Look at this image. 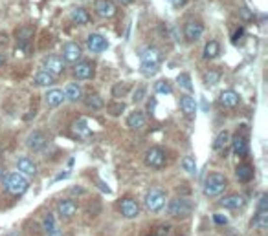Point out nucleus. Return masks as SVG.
Instances as JSON below:
<instances>
[{"label":"nucleus","mask_w":268,"mask_h":236,"mask_svg":"<svg viewBox=\"0 0 268 236\" xmlns=\"http://www.w3.org/2000/svg\"><path fill=\"white\" fill-rule=\"evenodd\" d=\"M74 132L77 135H81V137H88L90 135V128L86 125L85 117H81V119H77V121L74 123Z\"/></svg>","instance_id":"28"},{"label":"nucleus","mask_w":268,"mask_h":236,"mask_svg":"<svg viewBox=\"0 0 268 236\" xmlns=\"http://www.w3.org/2000/svg\"><path fill=\"white\" fill-rule=\"evenodd\" d=\"M118 2H119V4H125V6H127V4H131L132 0H118Z\"/></svg>","instance_id":"48"},{"label":"nucleus","mask_w":268,"mask_h":236,"mask_svg":"<svg viewBox=\"0 0 268 236\" xmlns=\"http://www.w3.org/2000/svg\"><path fill=\"white\" fill-rule=\"evenodd\" d=\"M173 2V6L175 7H182L184 4H186V0H171Z\"/></svg>","instance_id":"45"},{"label":"nucleus","mask_w":268,"mask_h":236,"mask_svg":"<svg viewBox=\"0 0 268 236\" xmlns=\"http://www.w3.org/2000/svg\"><path fill=\"white\" fill-rule=\"evenodd\" d=\"M57 211H59V214L63 218H72L74 214H76V211H77V207H76V203L70 202V200H63V202H59V205H57Z\"/></svg>","instance_id":"21"},{"label":"nucleus","mask_w":268,"mask_h":236,"mask_svg":"<svg viewBox=\"0 0 268 236\" xmlns=\"http://www.w3.org/2000/svg\"><path fill=\"white\" fill-rule=\"evenodd\" d=\"M6 187L11 194L20 196V194H24V192L28 191L30 181H28L24 176H20L19 172H11V174H7L6 176Z\"/></svg>","instance_id":"3"},{"label":"nucleus","mask_w":268,"mask_h":236,"mask_svg":"<svg viewBox=\"0 0 268 236\" xmlns=\"http://www.w3.org/2000/svg\"><path fill=\"white\" fill-rule=\"evenodd\" d=\"M140 57H142V71L145 75H154L160 68V51L151 46L142 51Z\"/></svg>","instance_id":"1"},{"label":"nucleus","mask_w":268,"mask_h":236,"mask_svg":"<svg viewBox=\"0 0 268 236\" xmlns=\"http://www.w3.org/2000/svg\"><path fill=\"white\" fill-rule=\"evenodd\" d=\"M4 63H6V57L0 53V66H4Z\"/></svg>","instance_id":"47"},{"label":"nucleus","mask_w":268,"mask_h":236,"mask_svg":"<svg viewBox=\"0 0 268 236\" xmlns=\"http://www.w3.org/2000/svg\"><path fill=\"white\" fill-rule=\"evenodd\" d=\"M213 222H215L217 225H226L228 224V216H226V214H219V212H215V214H213Z\"/></svg>","instance_id":"39"},{"label":"nucleus","mask_w":268,"mask_h":236,"mask_svg":"<svg viewBox=\"0 0 268 236\" xmlns=\"http://www.w3.org/2000/svg\"><path fill=\"white\" fill-rule=\"evenodd\" d=\"M221 104L224 108H235L239 104V96H237L233 90H224L221 94Z\"/></svg>","instance_id":"17"},{"label":"nucleus","mask_w":268,"mask_h":236,"mask_svg":"<svg viewBox=\"0 0 268 236\" xmlns=\"http://www.w3.org/2000/svg\"><path fill=\"white\" fill-rule=\"evenodd\" d=\"M242 33H244V28H239V30L235 32V35H233V38H231V40H233V42H237V38H241V37H242Z\"/></svg>","instance_id":"43"},{"label":"nucleus","mask_w":268,"mask_h":236,"mask_svg":"<svg viewBox=\"0 0 268 236\" xmlns=\"http://www.w3.org/2000/svg\"><path fill=\"white\" fill-rule=\"evenodd\" d=\"M107 46H109L107 38H105L103 35H99V33H92L90 37L86 38V48H88L92 53H101V51L107 50Z\"/></svg>","instance_id":"8"},{"label":"nucleus","mask_w":268,"mask_h":236,"mask_svg":"<svg viewBox=\"0 0 268 236\" xmlns=\"http://www.w3.org/2000/svg\"><path fill=\"white\" fill-rule=\"evenodd\" d=\"M180 110H182V112L188 115V117L195 115V112H196L195 99H193L191 96H182V97H180Z\"/></svg>","instance_id":"20"},{"label":"nucleus","mask_w":268,"mask_h":236,"mask_svg":"<svg viewBox=\"0 0 268 236\" xmlns=\"http://www.w3.org/2000/svg\"><path fill=\"white\" fill-rule=\"evenodd\" d=\"M219 79H221V73L217 70H211L206 73V84H217L219 83Z\"/></svg>","instance_id":"35"},{"label":"nucleus","mask_w":268,"mask_h":236,"mask_svg":"<svg viewBox=\"0 0 268 236\" xmlns=\"http://www.w3.org/2000/svg\"><path fill=\"white\" fill-rule=\"evenodd\" d=\"M219 53H221V46H219V42H217V40H209V42H206V46H204V51H202L204 59L211 61V59H215Z\"/></svg>","instance_id":"25"},{"label":"nucleus","mask_w":268,"mask_h":236,"mask_svg":"<svg viewBox=\"0 0 268 236\" xmlns=\"http://www.w3.org/2000/svg\"><path fill=\"white\" fill-rule=\"evenodd\" d=\"M48 236H65L63 235V231H57V229H52L48 233Z\"/></svg>","instance_id":"44"},{"label":"nucleus","mask_w":268,"mask_h":236,"mask_svg":"<svg viewBox=\"0 0 268 236\" xmlns=\"http://www.w3.org/2000/svg\"><path fill=\"white\" fill-rule=\"evenodd\" d=\"M86 106L92 110H101L105 104H103V99H101L98 94H92V96L86 97Z\"/></svg>","instance_id":"31"},{"label":"nucleus","mask_w":268,"mask_h":236,"mask_svg":"<svg viewBox=\"0 0 268 236\" xmlns=\"http://www.w3.org/2000/svg\"><path fill=\"white\" fill-rule=\"evenodd\" d=\"M244 203H246V200L242 198V196H239V194H233V196H226V198L221 202V205H223L224 209H241Z\"/></svg>","instance_id":"22"},{"label":"nucleus","mask_w":268,"mask_h":236,"mask_svg":"<svg viewBox=\"0 0 268 236\" xmlns=\"http://www.w3.org/2000/svg\"><path fill=\"white\" fill-rule=\"evenodd\" d=\"M55 83V75H52L50 71L40 70L35 73V84L37 86H52Z\"/></svg>","instance_id":"24"},{"label":"nucleus","mask_w":268,"mask_h":236,"mask_svg":"<svg viewBox=\"0 0 268 236\" xmlns=\"http://www.w3.org/2000/svg\"><path fill=\"white\" fill-rule=\"evenodd\" d=\"M235 176L239 181H242V183H246V181H250V179L254 178V169L250 165H239L235 170Z\"/></svg>","instance_id":"27"},{"label":"nucleus","mask_w":268,"mask_h":236,"mask_svg":"<svg viewBox=\"0 0 268 236\" xmlns=\"http://www.w3.org/2000/svg\"><path fill=\"white\" fill-rule=\"evenodd\" d=\"M202 33H204V24L198 22V20H191V22H188L186 28H184V35H186V38H188L190 42H196L198 38L202 37Z\"/></svg>","instance_id":"7"},{"label":"nucleus","mask_w":268,"mask_h":236,"mask_svg":"<svg viewBox=\"0 0 268 236\" xmlns=\"http://www.w3.org/2000/svg\"><path fill=\"white\" fill-rule=\"evenodd\" d=\"M63 59H65V63H77L79 59H81V48H79V44H76V42H68V44H65V48H63Z\"/></svg>","instance_id":"14"},{"label":"nucleus","mask_w":268,"mask_h":236,"mask_svg":"<svg viewBox=\"0 0 268 236\" xmlns=\"http://www.w3.org/2000/svg\"><path fill=\"white\" fill-rule=\"evenodd\" d=\"M42 64H44V70L50 71L52 75H59V73L65 71V59L57 57V55H48V57H44Z\"/></svg>","instance_id":"6"},{"label":"nucleus","mask_w":268,"mask_h":236,"mask_svg":"<svg viewBox=\"0 0 268 236\" xmlns=\"http://www.w3.org/2000/svg\"><path fill=\"white\" fill-rule=\"evenodd\" d=\"M42 227H44L46 233H50L52 229H55V220H53L52 214H48V216H44V220H42Z\"/></svg>","instance_id":"37"},{"label":"nucleus","mask_w":268,"mask_h":236,"mask_svg":"<svg viewBox=\"0 0 268 236\" xmlns=\"http://www.w3.org/2000/svg\"><path fill=\"white\" fill-rule=\"evenodd\" d=\"M154 90H156L158 94H165V96L171 94V86L169 83H165V81H158V83L154 84Z\"/></svg>","instance_id":"34"},{"label":"nucleus","mask_w":268,"mask_h":236,"mask_svg":"<svg viewBox=\"0 0 268 236\" xmlns=\"http://www.w3.org/2000/svg\"><path fill=\"white\" fill-rule=\"evenodd\" d=\"M96 13L101 19H112L116 15V4L112 0H98L96 2Z\"/></svg>","instance_id":"10"},{"label":"nucleus","mask_w":268,"mask_h":236,"mask_svg":"<svg viewBox=\"0 0 268 236\" xmlns=\"http://www.w3.org/2000/svg\"><path fill=\"white\" fill-rule=\"evenodd\" d=\"M2 176H4V170H2V167H0V178H2Z\"/></svg>","instance_id":"49"},{"label":"nucleus","mask_w":268,"mask_h":236,"mask_svg":"<svg viewBox=\"0 0 268 236\" xmlns=\"http://www.w3.org/2000/svg\"><path fill=\"white\" fill-rule=\"evenodd\" d=\"M127 125H129V128H132V130L142 128L145 125V114L144 112H132V114L129 115V119H127Z\"/></svg>","instance_id":"26"},{"label":"nucleus","mask_w":268,"mask_h":236,"mask_svg":"<svg viewBox=\"0 0 268 236\" xmlns=\"http://www.w3.org/2000/svg\"><path fill=\"white\" fill-rule=\"evenodd\" d=\"M63 101H65V92H63V90L53 88L46 94V102H48V106H52V108L63 104Z\"/></svg>","instance_id":"16"},{"label":"nucleus","mask_w":268,"mask_h":236,"mask_svg":"<svg viewBox=\"0 0 268 236\" xmlns=\"http://www.w3.org/2000/svg\"><path fill=\"white\" fill-rule=\"evenodd\" d=\"M83 97V88L79 86L77 83H70V84H66V88H65V99H68V101H79Z\"/></svg>","instance_id":"18"},{"label":"nucleus","mask_w":268,"mask_h":236,"mask_svg":"<svg viewBox=\"0 0 268 236\" xmlns=\"http://www.w3.org/2000/svg\"><path fill=\"white\" fill-rule=\"evenodd\" d=\"M226 189V178L219 172H211L204 181V194L209 198H215L219 194H223Z\"/></svg>","instance_id":"2"},{"label":"nucleus","mask_w":268,"mask_h":236,"mask_svg":"<svg viewBox=\"0 0 268 236\" xmlns=\"http://www.w3.org/2000/svg\"><path fill=\"white\" fill-rule=\"evenodd\" d=\"M127 90H129V86L127 84H116L114 86V90H112V94H114V97H121L127 94Z\"/></svg>","instance_id":"38"},{"label":"nucleus","mask_w":268,"mask_h":236,"mask_svg":"<svg viewBox=\"0 0 268 236\" xmlns=\"http://www.w3.org/2000/svg\"><path fill=\"white\" fill-rule=\"evenodd\" d=\"M145 97V88L142 86V88H138L136 92H134V96H132V99H134V102H140L142 99Z\"/></svg>","instance_id":"40"},{"label":"nucleus","mask_w":268,"mask_h":236,"mask_svg":"<svg viewBox=\"0 0 268 236\" xmlns=\"http://www.w3.org/2000/svg\"><path fill=\"white\" fill-rule=\"evenodd\" d=\"M19 37V40L22 42V44H28V40L32 38V28H24V30H20V33L17 35Z\"/></svg>","instance_id":"36"},{"label":"nucleus","mask_w":268,"mask_h":236,"mask_svg":"<svg viewBox=\"0 0 268 236\" xmlns=\"http://www.w3.org/2000/svg\"><path fill=\"white\" fill-rule=\"evenodd\" d=\"M70 19L77 26H83V24H88L90 15H88V11L83 9V7H76V9H72V13H70Z\"/></svg>","instance_id":"23"},{"label":"nucleus","mask_w":268,"mask_h":236,"mask_svg":"<svg viewBox=\"0 0 268 236\" xmlns=\"http://www.w3.org/2000/svg\"><path fill=\"white\" fill-rule=\"evenodd\" d=\"M17 169H19L20 172L28 174V176H35L37 174V165L30 158H19L17 160Z\"/></svg>","instance_id":"19"},{"label":"nucleus","mask_w":268,"mask_h":236,"mask_svg":"<svg viewBox=\"0 0 268 236\" xmlns=\"http://www.w3.org/2000/svg\"><path fill=\"white\" fill-rule=\"evenodd\" d=\"M167 211H169L171 216H177V218H182V216H188L191 212V203L188 200H182V198H177L173 200L167 207Z\"/></svg>","instance_id":"5"},{"label":"nucleus","mask_w":268,"mask_h":236,"mask_svg":"<svg viewBox=\"0 0 268 236\" xmlns=\"http://www.w3.org/2000/svg\"><path fill=\"white\" fill-rule=\"evenodd\" d=\"M267 207H268V198L267 194H263L261 198H259V211H267Z\"/></svg>","instance_id":"41"},{"label":"nucleus","mask_w":268,"mask_h":236,"mask_svg":"<svg viewBox=\"0 0 268 236\" xmlns=\"http://www.w3.org/2000/svg\"><path fill=\"white\" fill-rule=\"evenodd\" d=\"M74 194H83V189H79V187H76V189H72Z\"/></svg>","instance_id":"46"},{"label":"nucleus","mask_w":268,"mask_h":236,"mask_svg":"<svg viewBox=\"0 0 268 236\" xmlns=\"http://www.w3.org/2000/svg\"><path fill=\"white\" fill-rule=\"evenodd\" d=\"M74 77L79 79V81H86V79H92L94 77V66L90 63H77L76 64V68H74Z\"/></svg>","instance_id":"13"},{"label":"nucleus","mask_w":268,"mask_h":236,"mask_svg":"<svg viewBox=\"0 0 268 236\" xmlns=\"http://www.w3.org/2000/svg\"><path fill=\"white\" fill-rule=\"evenodd\" d=\"M241 15L244 17V20H252V15H250V11L246 7H241Z\"/></svg>","instance_id":"42"},{"label":"nucleus","mask_w":268,"mask_h":236,"mask_svg":"<svg viewBox=\"0 0 268 236\" xmlns=\"http://www.w3.org/2000/svg\"><path fill=\"white\" fill-rule=\"evenodd\" d=\"M233 152H235L239 158H246L250 152L248 139L242 137V135H235V137H233Z\"/></svg>","instance_id":"15"},{"label":"nucleus","mask_w":268,"mask_h":236,"mask_svg":"<svg viewBox=\"0 0 268 236\" xmlns=\"http://www.w3.org/2000/svg\"><path fill=\"white\" fill-rule=\"evenodd\" d=\"M119 211L125 218H136L140 214V205H138L136 200L125 198L119 202Z\"/></svg>","instance_id":"11"},{"label":"nucleus","mask_w":268,"mask_h":236,"mask_svg":"<svg viewBox=\"0 0 268 236\" xmlns=\"http://www.w3.org/2000/svg\"><path fill=\"white\" fill-rule=\"evenodd\" d=\"M7 236H19V235H15V233H11V235H7Z\"/></svg>","instance_id":"50"},{"label":"nucleus","mask_w":268,"mask_h":236,"mask_svg":"<svg viewBox=\"0 0 268 236\" xmlns=\"http://www.w3.org/2000/svg\"><path fill=\"white\" fill-rule=\"evenodd\" d=\"M177 83L180 84V88H184V90H188V92H191V79H190V75L188 73H180L178 75V79H177Z\"/></svg>","instance_id":"32"},{"label":"nucleus","mask_w":268,"mask_h":236,"mask_svg":"<svg viewBox=\"0 0 268 236\" xmlns=\"http://www.w3.org/2000/svg\"><path fill=\"white\" fill-rule=\"evenodd\" d=\"M164 205H165V192L164 191L153 189V191L147 192V196H145V207H147L151 212L162 211Z\"/></svg>","instance_id":"4"},{"label":"nucleus","mask_w":268,"mask_h":236,"mask_svg":"<svg viewBox=\"0 0 268 236\" xmlns=\"http://www.w3.org/2000/svg\"><path fill=\"white\" fill-rule=\"evenodd\" d=\"M252 224H254V227H257V229H265V227H268V211L257 212Z\"/></svg>","instance_id":"29"},{"label":"nucleus","mask_w":268,"mask_h":236,"mask_svg":"<svg viewBox=\"0 0 268 236\" xmlns=\"http://www.w3.org/2000/svg\"><path fill=\"white\" fill-rule=\"evenodd\" d=\"M230 143V132H221V134L217 135L215 141H213V150H221V148H224L226 145Z\"/></svg>","instance_id":"30"},{"label":"nucleus","mask_w":268,"mask_h":236,"mask_svg":"<svg viewBox=\"0 0 268 236\" xmlns=\"http://www.w3.org/2000/svg\"><path fill=\"white\" fill-rule=\"evenodd\" d=\"M26 147L33 152H40L46 147V135L42 132H32L26 139Z\"/></svg>","instance_id":"12"},{"label":"nucleus","mask_w":268,"mask_h":236,"mask_svg":"<svg viewBox=\"0 0 268 236\" xmlns=\"http://www.w3.org/2000/svg\"><path fill=\"white\" fill-rule=\"evenodd\" d=\"M145 163L153 169H160L165 163V154L162 148H151L149 152L145 154Z\"/></svg>","instance_id":"9"},{"label":"nucleus","mask_w":268,"mask_h":236,"mask_svg":"<svg viewBox=\"0 0 268 236\" xmlns=\"http://www.w3.org/2000/svg\"><path fill=\"white\" fill-rule=\"evenodd\" d=\"M182 165H184V169H186V170H188L190 174H195L196 172V163H195V160H193V158H184Z\"/></svg>","instance_id":"33"}]
</instances>
